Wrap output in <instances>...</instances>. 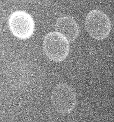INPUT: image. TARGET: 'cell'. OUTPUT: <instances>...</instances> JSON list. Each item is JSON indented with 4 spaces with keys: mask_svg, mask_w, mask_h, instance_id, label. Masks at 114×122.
I'll list each match as a JSON object with an SVG mask.
<instances>
[{
    "mask_svg": "<svg viewBox=\"0 0 114 122\" xmlns=\"http://www.w3.org/2000/svg\"><path fill=\"white\" fill-rule=\"evenodd\" d=\"M51 103L55 110L60 114H68L73 111L77 104L75 90L66 83H58L52 90Z\"/></svg>",
    "mask_w": 114,
    "mask_h": 122,
    "instance_id": "cell-1",
    "label": "cell"
},
{
    "mask_svg": "<svg viewBox=\"0 0 114 122\" xmlns=\"http://www.w3.org/2000/svg\"><path fill=\"white\" fill-rule=\"evenodd\" d=\"M43 52L54 61L61 62L68 56L70 44L67 39L56 31L47 33L43 41Z\"/></svg>",
    "mask_w": 114,
    "mask_h": 122,
    "instance_id": "cell-2",
    "label": "cell"
},
{
    "mask_svg": "<svg viewBox=\"0 0 114 122\" xmlns=\"http://www.w3.org/2000/svg\"><path fill=\"white\" fill-rule=\"evenodd\" d=\"M87 33L93 38L103 40L109 36L111 21L108 16L99 10H93L88 13L85 21Z\"/></svg>",
    "mask_w": 114,
    "mask_h": 122,
    "instance_id": "cell-3",
    "label": "cell"
},
{
    "mask_svg": "<svg viewBox=\"0 0 114 122\" xmlns=\"http://www.w3.org/2000/svg\"><path fill=\"white\" fill-rule=\"evenodd\" d=\"M8 25L14 36L25 40L28 39L33 34L35 23L30 14L22 10H17L10 15Z\"/></svg>",
    "mask_w": 114,
    "mask_h": 122,
    "instance_id": "cell-4",
    "label": "cell"
},
{
    "mask_svg": "<svg viewBox=\"0 0 114 122\" xmlns=\"http://www.w3.org/2000/svg\"><path fill=\"white\" fill-rule=\"evenodd\" d=\"M56 32L61 33L69 42H73L79 35V28L75 19L70 16H62L57 20L55 24Z\"/></svg>",
    "mask_w": 114,
    "mask_h": 122,
    "instance_id": "cell-5",
    "label": "cell"
}]
</instances>
